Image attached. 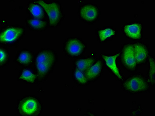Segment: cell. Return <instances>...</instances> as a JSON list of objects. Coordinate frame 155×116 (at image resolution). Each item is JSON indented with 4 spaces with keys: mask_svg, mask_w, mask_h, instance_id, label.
Instances as JSON below:
<instances>
[{
    "mask_svg": "<svg viewBox=\"0 0 155 116\" xmlns=\"http://www.w3.org/2000/svg\"><path fill=\"white\" fill-rule=\"evenodd\" d=\"M57 55L51 49L41 50L37 54L36 67L38 78L42 80L49 75L57 61Z\"/></svg>",
    "mask_w": 155,
    "mask_h": 116,
    "instance_id": "obj_1",
    "label": "cell"
},
{
    "mask_svg": "<svg viewBox=\"0 0 155 116\" xmlns=\"http://www.w3.org/2000/svg\"><path fill=\"white\" fill-rule=\"evenodd\" d=\"M43 104L38 97L26 96L19 100L17 109L18 113L23 116H38L43 110Z\"/></svg>",
    "mask_w": 155,
    "mask_h": 116,
    "instance_id": "obj_2",
    "label": "cell"
},
{
    "mask_svg": "<svg viewBox=\"0 0 155 116\" xmlns=\"http://www.w3.org/2000/svg\"><path fill=\"white\" fill-rule=\"evenodd\" d=\"M150 84L142 74H133L126 78L122 83L125 91L136 94L147 92L150 90Z\"/></svg>",
    "mask_w": 155,
    "mask_h": 116,
    "instance_id": "obj_3",
    "label": "cell"
},
{
    "mask_svg": "<svg viewBox=\"0 0 155 116\" xmlns=\"http://www.w3.org/2000/svg\"><path fill=\"white\" fill-rule=\"evenodd\" d=\"M37 2L47 12L50 25L53 26L58 25L62 17V9L59 4L57 2L48 4L43 1H38Z\"/></svg>",
    "mask_w": 155,
    "mask_h": 116,
    "instance_id": "obj_4",
    "label": "cell"
},
{
    "mask_svg": "<svg viewBox=\"0 0 155 116\" xmlns=\"http://www.w3.org/2000/svg\"><path fill=\"white\" fill-rule=\"evenodd\" d=\"M24 33L21 27L12 26L3 29L0 35V41L4 44H14L21 39Z\"/></svg>",
    "mask_w": 155,
    "mask_h": 116,
    "instance_id": "obj_5",
    "label": "cell"
},
{
    "mask_svg": "<svg viewBox=\"0 0 155 116\" xmlns=\"http://www.w3.org/2000/svg\"><path fill=\"white\" fill-rule=\"evenodd\" d=\"M121 62L127 71H134L137 68L135 56H134V48L133 44H125L122 48Z\"/></svg>",
    "mask_w": 155,
    "mask_h": 116,
    "instance_id": "obj_6",
    "label": "cell"
},
{
    "mask_svg": "<svg viewBox=\"0 0 155 116\" xmlns=\"http://www.w3.org/2000/svg\"><path fill=\"white\" fill-rule=\"evenodd\" d=\"M86 49V45L83 41L76 38H69L65 42L64 50L67 55L71 56L81 55Z\"/></svg>",
    "mask_w": 155,
    "mask_h": 116,
    "instance_id": "obj_7",
    "label": "cell"
},
{
    "mask_svg": "<svg viewBox=\"0 0 155 116\" xmlns=\"http://www.w3.org/2000/svg\"><path fill=\"white\" fill-rule=\"evenodd\" d=\"M80 15L84 21L92 22L96 21L99 17V11L97 7L92 4H86L81 7Z\"/></svg>",
    "mask_w": 155,
    "mask_h": 116,
    "instance_id": "obj_8",
    "label": "cell"
},
{
    "mask_svg": "<svg viewBox=\"0 0 155 116\" xmlns=\"http://www.w3.org/2000/svg\"><path fill=\"white\" fill-rule=\"evenodd\" d=\"M134 56L137 64L143 65L146 63L149 55V48L145 44L137 43L133 44Z\"/></svg>",
    "mask_w": 155,
    "mask_h": 116,
    "instance_id": "obj_9",
    "label": "cell"
},
{
    "mask_svg": "<svg viewBox=\"0 0 155 116\" xmlns=\"http://www.w3.org/2000/svg\"><path fill=\"white\" fill-rule=\"evenodd\" d=\"M103 67L102 63L101 60L92 66L85 72V75L87 80L92 81L97 80L102 72Z\"/></svg>",
    "mask_w": 155,
    "mask_h": 116,
    "instance_id": "obj_10",
    "label": "cell"
},
{
    "mask_svg": "<svg viewBox=\"0 0 155 116\" xmlns=\"http://www.w3.org/2000/svg\"><path fill=\"white\" fill-rule=\"evenodd\" d=\"M124 30L126 35L130 38L139 39L142 37V27L140 24L134 23L126 25Z\"/></svg>",
    "mask_w": 155,
    "mask_h": 116,
    "instance_id": "obj_11",
    "label": "cell"
},
{
    "mask_svg": "<svg viewBox=\"0 0 155 116\" xmlns=\"http://www.w3.org/2000/svg\"><path fill=\"white\" fill-rule=\"evenodd\" d=\"M33 53L28 50H23L18 53L16 60L20 66H26L31 64L33 62Z\"/></svg>",
    "mask_w": 155,
    "mask_h": 116,
    "instance_id": "obj_12",
    "label": "cell"
},
{
    "mask_svg": "<svg viewBox=\"0 0 155 116\" xmlns=\"http://www.w3.org/2000/svg\"><path fill=\"white\" fill-rule=\"evenodd\" d=\"M119 55L120 53L111 56H107L103 55L102 57L105 60L107 66L109 67L112 70L113 72L119 79H122V76H121L120 74L119 69L117 67L116 64L117 58L119 56Z\"/></svg>",
    "mask_w": 155,
    "mask_h": 116,
    "instance_id": "obj_13",
    "label": "cell"
},
{
    "mask_svg": "<svg viewBox=\"0 0 155 116\" xmlns=\"http://www.w3.org/2000/svg\"><path fill=\"white\" fill-rule=\"evenodd\" d=\"M28 26L32 30L35 31L43 30L47 27V23L45 21L36 19H28L26 21Z\"/></svg>",
    "mask_w": 155,
    "mask_h": 116,
    "instance_id": "obj_14",
    "label": "cell"
},
{
    "mask_svg": "<svg viewBox=\"0 0 155 116\" xmlns=\"http://www.w3.org/2000/svg\"><path fill=\"white\" fill-rule=\"evenodd\" d=\"M95 60L93 58L81 59L76 62V65L78 69L82 72L87 71L95 63Z\"/></svg>",
    "mask_w": 155,
    "mask_h": 116,
    "instance_id": "obj_15",
    "label": "cell"
},
{
    "mask_svg": "<svg viewBox=\"0 0 155 116\" xmlns=\"http://www.w3.org/2000/svg\"><path fill=\"white\" fill-rule=\"evenodd\" d=\"M149 69L147 72V80L151 86L155 85V60L152 56L149 58Z\"/></svg>",
    "mask_w": 155,
    "mask_h": 116,
    "instance_id": "obj_16",
    "label": "cell"
},
{
    "mask_svg": "<svg viewBox=\"0 0 155 116\" xmlns=\"http://www.w3.org/2000/svg\"><path fill=\"white\" fill-rule=\"evenodd\" d=\"M28 10L33 17L39 19L44 17V13L41 6L36 4L32 3L28 6Z\"/></svg>",
    "mask_w": 155,
    "mask_h": 116,
    "instance_id": "obj_17",
    "label": "cell"
},
{
    "mask_svg": "<svg viewBox=\"0 0 155 116\" xmlns=\"http://www.w3.org/2000/svg\"><path fill=\"white\" fill-rule=\"evenodd\" d=\"M19 79L29 83H33L36 79V75L32 71L25 69L20 74Z\"/></svg>",
    "mask_w": 155,
    "mask_h": 116,
    "instance_id": "obj_18",
    "label": "cell"
},
{
    "mask_svg": "<svg viewBox=\"0 0 155 116\" xmlns=\"http://www.w3.org/2000/svg\"><path fill=\"white\" fill-rule=\"evenodd\" d=\"M73 75L75 79L77 81L78 83L81 84H85L87 83L88 80L85 78L83 72L78 69L77 68L74 70L73 72Z\"/></svg>",
    "mask_w": 155,
    "mask_h": 116,
    "instance_id": "obj_19",
    "label": "cell"
},
{
    "mask_svg": "<svg viewBox=\"0 0 155 116\" xmlns=\"http://www.w3.org/2000/svg\"><path fill=\"white\" fill-rule=\"evenodd\" d=\"M98 35L100 40L104 41L108 37H111L115 35V32L111 28H107L98 32Z\"/></svg>",
    "mask_w": 155,
    "mask_h": 116,
    "instance_id": "obj_20",
    "label": "cell"
},
{
    "mask_svg": "<svg viewBox=\"0 0 155 116\" xmlns=\"http://www.w3.org/2000/svg\"><path fill=\"white\" fill-rule=\"evenodd\" d=\"M1 66H4L9 61V55L8 52L4 48L1 49Z\"/></svg>",
    "mask_w": 155,
    "mask_h": 116,
    "instance_id": "obj_21",
    "label": "cell"
}]
</instances>
